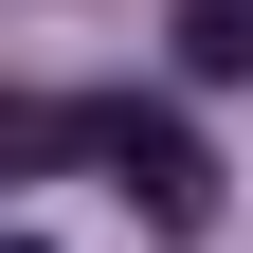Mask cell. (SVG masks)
Wrapping results in <instances>:
<instances>
[{"mask_svg": "<svg viewBox=\"0 0 253 253\" xmlns=\"http://www.w3.org/2000/svg\"><path fill=\"white\" fill-rule=\"evenodd\" d=\"M90 145H109V181H126L145 235H217V163H199V126H181V109L126 90V109H90Z\"/></svg>", "mask_w": 253, "mask_h": 253, "instance_id": "obj_1", "label": "cell"}, {"mask_svg": "<svg viewBox=\"0 0 253 253\" xmlns=\"http://www.w3.org/2000/svg\"><path fill=\"white\" fill-rule=\"evenodd\" d=\"M18 253H54V235H18Z\"/></svg>", "mask_w": 253, "mask_h": 253, "instance_id": "obj_3", "label": "cell"}, {"mask_svg": "<svg viewBox=\"0 0 253 253\" xmlns=\"http://www.w3.org/2000/svg\"><path fill=\"white\" fill-rule=\"evenodd\" d=\"M181 54L199 73H253V0H181Z\"/></svg>", "mask_w": 253, "mask_h": 253, "instance_id": "obj_2", "label": "cell"}]
</instances>
